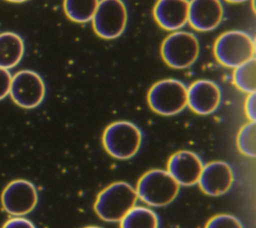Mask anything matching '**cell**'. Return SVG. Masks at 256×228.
Returning <instances> with one entry per match:
<instances>
[{"label":"cell","mask_w":256,"mask_h":228,"mask_svg":"<svg viewBox=\"0 0 256 228\" xmlns=\"http://www.w3.org/2000/svg\"><path fill=\"white\" fill-rule=\"evenodd\" d=\"M137 198L136 190L130 184L115 182L98 194L94 209L101 219L118 222L135 207Z\"/></svg>","instance_id":"6da1fadb"},{"label":"cell","mask_w":256,"mask_h":228,"mask_svg":"<svg viewBox=\"0 0 256 228\" xmlns=\"http://www.w3.org/2000/svg\"><path fill=\"white\" fill-rule=\"evenodd\" d=\"M179 184L168 171L153 169L146 172L138 181L137 196L151 206H166L177 196Z\"/></svg>","instance_id":"7a4b0ae2"},{"label":"cell","mask_w":256,"mask_h":228,"mask_svg":"<svg viewBox=\"0 0 256 228\" xmlns=\"http://www.w3.org/2000/svg\"><path fill=\"white\" fill-rule=\"evenodd\" d=\"M214 54L222 65L236 68L255 57V41L244 31H227L216 40Z\"/></svg>","instance_id":"3957f363"},{"label":"cell","mask_w":256,"mask_h":228,"mask_svg":"<svg viewBox=\"0 0 256 228\" xmlns=\"http://www.w3.org/2000/svg\"><path fill=\"white\" fill-rule=\"evenodd\" d=\"M142 133L133 123L117 121L110 124L103 134V145L106 151L117 159H129L139 150Z\"/></svg>","instance_id":"277c9868"},{"label":"cell","mask_w":256,"mask_h":228,"mask_svg":"<svg viewBox=\"0 0 256 228\" xmlns=\"http://www.w3.org/2000/svg\"><path fill=\"white\" fill-rule=\"evenodd\" d=\"M148 103L151 109L158 114L175 115L187 105V87L176 79L161 80L149 90Z\"/></svg>","instance_id":"5b68a950"},{"label":"cell","mask_w":256,"mask_h":228,"mask_svg":"<svg viewBox=\"0 0 256 228\" xmlns=\"http://www.w3.org/2000/svg\"><path fill=\"white\" fill-rule=\"evenodd\" d=\"M199 42L194 34L175 31L168 35L161 45L163 60L171 67L184 69L191 66L198 58Z\"/></svg>","instance_id":"8992f818"},{"label":"cell","mask_w":256,"mask_h":228,"mask_svg":"<svg viewBox=\"0 0 256 228\" xmlns=\"http://www.w3.org/2000/svg\"><path fill=\"white\" fill-rule=\"evenodd\" d=\"M127 19V9L122 0H101L92 18L93 28L101 38L115 39L125 30Z\"/></svg>","instance_id":"52a82bcc"},{"label":"cell","mask_w":256,"mask_h":228,"mask_svg":"<svg viewBox=\"0 0 256 228\" xmlns=\"http://www.w3.org/2000/svg\"><path fill=\"white\" fill-rule=\"evenodd\" d=\"M9 94L18 106L32 109L43 101L45 84L41 76L35 71L21 70L12 76Z\"/></svg>","instance_id":"ba28073f"},{"label":"cell","mask_w":256,"mask_h":228,"mask_svg":"<svg viewBox=\"0 0 256 228\" xmlns=\"http://www.w3.org/2000/svg\"><path fill=\"white\" fill-rule=\"evenodd\" d=\"M37 202L36 187L24 179H17L8 183L1 195L3 209L13 216H23L30 213Z\"/></svg>","instance_id":"9c48e42d"},{"label":"cell","mask_w":256,"mask_h":228,"mask_svg":"<svg viewBox=\"0 0 256 228\" xmlns=\"http://www.w3.org/2000/svg\"><path fill=\"white\" fill-rule=\"evenodd\" d=\"M221 101V91L216 83L206 79L195 81L187 89V105L197 114L214 112Z\"/></svg>","instance_id":"30bf717a"},{"label":"cell","mask_w":256,"mask_h":228,"mask_svg":"<svg viewBox=\"0 0 256 228\" xmlns=\"http://www.w3.org/2000/svg\"><path fill=\"white\" fill-rule=\"evenodd\" d=\"M198 183L201 190L207 195L220 196L232 186V169L223 161L210 162L203 166Z\"/></svg>","instance_id":"8fae6325"},{"label":"cell","mask_w":256,"mask_h":228,"mask_svg":"<svg viewBox=\"0 0 256 228\" xmlns=\"http://www.w3.org/2000/svg\"><path fill=\"white\" fill-rule=\"evenodd\" d=\"M202 168L200 157L188 150L176 152L168 161V172L179 185L191 186L197 183Z\"/></svg>","instance_id":"7c38bea8"},{"label":"cell","mask_w":256,"mask_h":228,"mask_svg":"<svg viewBox=\"0 0 256 228\" xmlns=\"http://www.w3.org/2000/svg\"><path fill=\"white\" fill-rule=\"evenodd\" d=\"M223 6L220 0H191L188 21L198 31H211L223 19Z\"/></svg>","instance_id":"4fadbf2b"},{"label":"cell","mask_w":256,"mask_h":228,"mask_svg":"<svg viewBox=\"0 0 256 228\" xmlns=\"http://www.w3.org/2000/svg\"><path fill=\"white\" fill-rule=\"evenodd\" d=\"M188 0H158L153 9L157 23L168 31H176L188 22Z\"/></svg>","instance_id":"5bb4252c"},{"label":"cell","mask_w":256,"mask_h":228,"mask_svg":"<svg viewBox=\"0 0 256 228\" xmlns=\"http://www.w3.org/2000/svg\"><path fill=\"white\" fill-rule=\"evenodd\" d=\"M24 55L23 39L14 32L0 33V67L11 69L15 67Z\"/></svg>","instance_id":"9a60e30c"},{"label":"cell","mask_w":256,"mask_h":228,"mask_svg":"<svg viewBox=\"0 0 256 228\" xmlns=\"http://www.w3.org/2000/svg\"><path fill=\"white\" fill-rule=\"evenodd\" d=\"M159 219L146 207H133L120 221V228H158Z\"/></svg>","instance_id":"2e32d148"},{"label":"cell","mask_w":256,"mask_h":228,"mask_svg":"<svg viewBox=\"0 0 256 228\" xmlns=\"http://www.w3.org/2000/svg\"><path fill=\"white\" fill-rule=\"evenodd\" d=\"M99 0H64V11L69 19L77 23L91 21Z\"/></svg>","instance_id":"e0dca14e"},{"label":"cell","mask_w":256,"mask_h":228,"mask_svg":"<svg viewBox=\"0 0 256 228\" xmlns=\"http://www.w3.org/2000/svg\"><path fill=\"white\" fill-rule=\"evenodd\" d=\"M233 82L238 89L248 94L256 90V59L255 57L239 65L233 72Z\"/></svg>","instance_id":"ac0fdd59"},{"label":"cell","mask_w":256,"mask_h":228,"mask_svg":"<svg viewBox=\"0 0 256 228\" xmlns=\"http://www.w3.org/2000/svg\"><path fill=\"white\" fill-rule=\"evenodd\" d=\"M256 124L251 121L245 124L239 131L237 136V145L239 151L249 157L256 155Z\"/></svg>","instance_id":"d6986e66"},{"label":"cell","mask_w":256,"mask_h":228,"mask_svg":"<svg viewBox=\"0 0 256 228\" xmlns=\"http://www.w3.org/2000/svg\"><path fill=\"white\" fill-rule=\"evenodd\" d=\"M205 228H243L238 218L229 214H220L211 218Z\"/></svg>","instance_id":"ffe728a7"},{"label":"cell","mask_w":256,"mask_h":228,"mask_svg":"<svg viewBox=\"0 0 256 228\" xmlns=\"http://www.w3.org/2000/svg\"><path fill=\"white\" fill-rule=\"evenodd\" d=\"M12 75L8 69L0 67V100L4 99L10 92Z\"/></svg>","instance_id":"44dd1931"},{"label":"cell","mask_w":256,"mask_h":228,"mask_svg":"<svg viewBox=\"0 0 256 228\" xmlns=\"http://www.w3.org/2000/svg\"><path fill=\"white\" fill-rule=\"evenodd\" d=\"M2 228H35V226L30 220L22 216H14L7 220Z\"/></svg>","instance_id":"7402d4cb"},{"label":"cell","mask_w":256,"mask_h":228,"mask_svg":"<svg viewBox=\"0 0 256 228\" xmlns=\"http://www.w3.org/2000/svg\"><path fill=\"white\" fill-rule=\"evenodd\" d=\"M255 93H250L246 99V103H245V111L247 114V117L255 122L256 119V112H255Z\"/></svg>","instance_id":"603a6c76"},{"label":"cell","mask_w":256,"mask_h":228,"mask_svg":"<svg viewBox=\"0 0 256 228\" xmlns=\"http://www.w3.org/2000/svg\"><path fill=\"white\" fill-rule=\"evenodd\" d=\"M228 2H231V3H241V2H244L246 0H226Z\"/></svg>","instance_id":"cb8c5ba5"},{"label":"cell","mask_w":256,"mask_h":228,"mask_svg":"<svg viewBox=\"0 0 256 228\" xmlns=\"http://www.w3.org/2000/svg\"><path fill=\"white\" fill-rule=\"evenodd\" d=\"M7 1L15 2V3H20V2H25V1H27V0H7Z\"/></svg>","instance_id":"d4e9b609"},{"label":"cell","mask_w":256,"mask_h":228,"mask_svg":"<svg viewBox=\"0 0 256 228\" xmlns=\"http://www.w3.org/2000/svg\"><path fill=\"white\" fill-rule=\"evenodd\" d=\"M85 228H101V227H97V226H88V227H85Z\"/></svg>","instance_id":"484cf974"}]
</instances>
